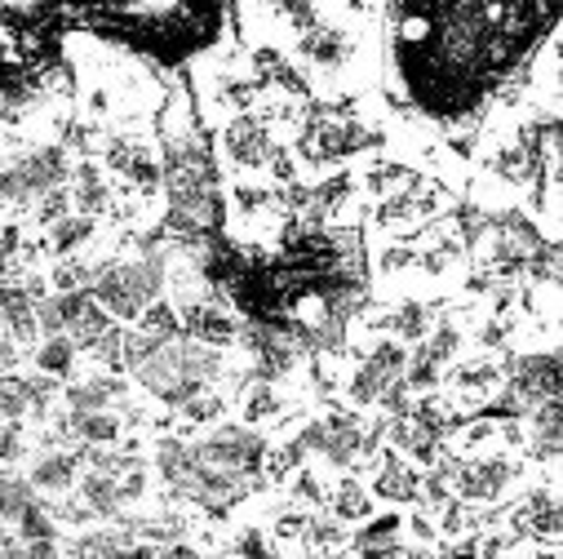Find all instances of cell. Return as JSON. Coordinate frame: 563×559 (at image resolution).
<instances>
[{
    "instance_id": "1",
    "label": "cell",
    "mask_w": 563,
    "mask_h": 559,
    "mask_svg": "<svg viewBox=\"0 0 563 559\" xmlns=\"http://www.w3.org/2000/svg\"><path fill=\"white\" fill-rule=\"evenodd\" d=\"M222 373H227V360H222L218 347H205V342H191V338H174L143 369H133V382L143 386L147 395H156L161 404L183 408L187 399L209 391Z\"/></svg>"
},
{
    "instance_id": "2",
    "label": "cell",
    "mask_w": 563,
    "mask_h": 559,
    "mask_svg": "<svg viewBox=\"0 0 563 559\" xmlns=\"http://www.w3.org/2000/svg\"><path fill=\"white\" fill-rule=\"evenodd\" d=\"M545 399H559V351L554 347L528 351L506 364V391H501V399H493V413L523 417Z\"/></svg>"
},
{
    "instance_id": "3",
    "label": "cell",
    "mask_w": 563,
    "mask_h": 559,
    "mask_svg": "<svg viewBox=\"0 0 563 559\" xmlns=\"http://www.w3.org/2000/svg\"><path fill=\"white\" fill-rule=\"evenodd\" d=\"M71 178V161H67V147L49 143V147H36L27 156H19L14 165L0 169V205H36L41 196H49L54 187H67Z\"/></svg>"
},
{
    "instance_id": "4",
    "label": "cell",
    "mask_w": 563,
    "mask_h": 559,
    "mask_svg": "<svg viewBox=\"0 0 563 559\" xmlns=\"http://www.w3.org/2000/svg\"><path fill=\"white\" fill-rule=\"evenodd\" d=\"M191 453H196L205 467H213V471H227V475H240V480H257L271 449H266V436H262V431L222 423V427H213L205 440H196Z\"/></svg>"
},
{
    "instance_id": "5",
    "label": "cell",
    "mask_w": 563,
    "mask_h": 559,
    "mask_svg": "<svg viewBox=\"0 0 563 559\" xmlns=\"http://www.w3.org/2000/svg\"><path fill=\"white\" fill-rule=\"evenodd\" d=\"M519 462L510 453H484V458H457V471H453V493L457 502L466 506H479V502H497L515 480H519Z\"/></svg>"
},
{
    "instance_id": "6",
    "label": "cell",
    "mask_w": 563,
    "mask_h": 559,
    "mask_svg": "<svg viewBox=\"0 0 563 559\" xmlns=\"http://www.w3.org/2000/svg\"><path fill=\"white\" fill-rule=\"evenodd\" d=\"M457 351H462V329H457L453 320H440L435 333H427V338L417 342V351L408 355V364H404V386L417 391V395L435 391L440 377H444V369L457 360Z\"/></svg>"
},
{
    "instance_id": "7",
    "label": "cell",
    "mask_w": 563,
    "mask_h": 559,
    "mask_svg": "<svg viewBox=\"0 0 563 559\" xmlns=\"http://www.w3.org/2000/svg\"><path fill=\"white\" fill-rule=\"evenodd\" d=\"M404 364H408V347L395 342V338H382V342L360 360V369L351 373V382H346V399H351L355 408L377 404L382 391L395 386V382L404 377Z\"/></svg>"
},
{
    "instance_id": "8",
    "label": "cell",
    "mask_w": 563,
    "mask_h": 559,
    "mask_svg": "<svg viewBox=\"0 0 563 559\" xmlns=\"http://www.w3.org/2000/svg\"><path fill=\"white\" fill-rule=\"evenodd\" d=\"M102 161L111 174H120L137 196L152 200L161 187H165V174H161V161L156 152L143 143V138H129V133H115L107 138V147H102Z\"/></svg>"
},
{
    "instance_id": "9",
    "label": "cell",
    "mask_w": 563,
    "mask_h": 559,
    "mask_svg": "<svg viewBox=\"0 0 563 559\" xmlns=\"http://www.w3.org/2000/svg\"><path fill=\"white\" fill-rule=\"evenodd\" d=\"M271 147H275V143H271V129H266L253 111L227 120V129H222V156H227L231 169H240V174L266 169Z\"/></svg>"
},
{
    "instance_id": "10",
    "label": "cell",
    "mask_w": 563,
    "mask_h": 559,
    "mask_svg": "<svg viewBox=\"0 0 563 559\" xmlns=\"http://www.w3.org/2000/svg\"><path fill=\"white\" fill-rule=\"evenodd\" d=\"M298 54L316 67V72H324V76H333V72H342V67H351V58H355V36L346 32V28H329V23H316V14L302 23V36H298Z\"/></svg>"
},
{
    "instance_id": "11",
    "label": "cell",
    "mask_w": 563,
    "mask_h": 559,
    "mask_svg": "<svg viewBox=\"0 0 563 559\" xmlns=\"http://www.w3.org/2000/svg\"><path fill=\"white\" fill-rule=\"evenodd\" d=\"M178 320H183V338L205 342V347H218V351L240 338V320L227 307H218V303L187 298V303H178Z\"/></svg>"
},
{
    "instance_id": "12",
    "label": "cell",
    "mask_w": 563,
    "mask_h": 559,
    "mask_svg": "<svg viewBox=\"0 0 563 559\" xmlns=\"http://www.w3.org/2000/svg\"><path fill=\"white\" fill-rule=\"evenodd\" d=\"M506 382V364L493 360V355H475L466 364H453L449 373V386H453V399L449 404H466V408H479L484 399H493V391Z\"/></svg>"
},
{
    "instance_id": "13",
    "label": "cell",
    "mask_w": 563,
    "mask_h": 559,
    "mask_svg": "<svg viewBox=\"0 0 563 559\" xmlns=\"http://www.w3.org/2000/svg\"><path fill=\"white\" fill-rule=\"evenodd\" d=\"M510 537L515 541H554L559 537V497H554V484L532 489L523 497V506L510 515Z\"/></svg>"
},
{
    "instance_id": "14",
    "label": "cell",
    "mask_w": 563,
    "mask_h": 559,
    "mask_svg": "<svg viewBox=\"0 0 563 559\" xmlns=\"http://www.w3.org/2000/svg\"><path fill=\"white\" fill-rule=\"evenodd\" d=\"M76 480H80V449H76V453H71V449H41V453L32 458V467H27V484H32L36 493L63 497V493L76 489Z\"/></svg>"
},
{
    "instance_id": "15",
    "label": "cell",
    "mask_w": 563,
    "mask_h": 559,
    "mask_svg": "<svg viewBox=\"0 0 563 559\" xmlns=\"http://www.w3.org/2000/svg\"><path fill=\"white\" fill-rule=\"evenodd\" d=\"M124 395H129V382L115 377V373H98V377L63 386L67 413H111L115 404H124Z\"/></svg>"
},
{
    "instance_id": "16",
    "label": "cell",
    "mask_w": 563,
    "mask_h": 559,
    "mask_svg": "<svg viewBox=\"0 0 563 559\" xmlns=\"http://www.w3.org/2000/svg\"><path fill=\"white\" fill-rule=\"evenodd\" d=\"M111 209H115V196H111V183L102 178V165L98 161H80L71 169V213L98 222Z\"/></svg>"
},
{
    "instance_id": "17",
    "label": "cell",
    "mask_w": 563,
    "mask_h": 559,
    "mask_svg": "<svg viewBox=\"0 0 563 559\" xmlns=\"http://www.w3.org/2000/svg\"><path fill=\"white\" fill-rule=\"evenodd\" d=\"M373 502H390V506H408V502H417V493H421V475L399 458V453H386L382 462H377V475H373Z\"/></svg>"
},
{
    "instance_id": "18",
    "label": "cell",
    "mask_w": 563,
    "mask_h": 559,
    "mask_svg": "<svg viewBox=\"0 0 563 559\" xmlns=\"http://www.w3.org/2000/svg\"><path fill=\"white\" fill-rule=\"evenodd\" d=\"M559 399H545V404H537L532 413H528V436H523V445H528V453L541 462V467H554L559 462Z\"/></svg>"
},
{
    "instance_id": "19",
    "label": "cell",
    "mask_w": 563,
    "mask_h": 559,
    "mask_svg": "<svg viewBox=\"0 0 563 559\" xmlns=\"http://www.w3.org/2000/svg\"><path fill=\"white\" fill-rule=\"evenodd\" d=\"M0 329L14 342H36V303L23 285H0Z\"/></svg>"
},
{
    "instance_id": "20",
    "label": "cell",
    "mask_w": 563,
    "mask_h": 559,
    "mask_svg": "<svg viewBox=\"0 0 563 559\" xmlns=\"http://www.w3.org/2000/svg\"><path fill=\"white\" fill-rule=\"evenodd\" d=\"M191 471H196V453H191V445H183V440H174V436L156 445V475L169 484L174 497H183Z\"/></svg>"
},
{
    "instance_id": "21",
    "label": "cell",
    "mask_w": 563,
    "mask_h": 559,
    "mask_svg": "<svg viewBox=\"0 0 563 559\" xmlns=\"http://www.w3.org/2000/svg\"><path fill=\"white\" fill-rule=\"evenodd\" d=\"M373 329H390V338L395 342H421L431 333V307L427 303H399L390 316H382V320H373Z\"/></svg>"
},
{
    "instance_id": "22",
    "label": "cell",
    "mask_w": 563,
    "mask_h": 559,
    "mask_svg": "<svg viewBox=\"0 0 563 559\" xmlns=\"http://www.w3.org/2000/svg\"><path fill=\"white\" fill-rule=\"evenodd\" d=\"M80 502L93 511V519H124L120 493H115V475H98V471H80Z\"/></svg>"
},
{
    "instance_id": "23",
    "label": "cell",
    "mask_w": 563,
    "mask_h": 559,
    "mask_svg": "<svg viewBox=\"0 0 563 559\" xmlns=\"http://www.w3.org/2000/svg\"><path fill=\"white\" fill-rule=\"evenodd\" d=\"M329 506H333V519L338 524H364V519H373V493L355 480V475H346L333 493H329Z\"/></svg>"
},
{
    "instance_id": "24",
    "label": "cell",
    "mask_w": 563,
    "mask_h": 559,
    "mask_svg": "<svg viewBox=\"0 0 563 559\" xmlns=\"http://www.w3.org/2000/svg\"><path fill=\"white\" fill-rule=\"evenodd\" d=\"M93 231H98V222L93 218H80V213H67L58 227H49V240H45V249L63 262V257H76L89 240H93Z\"/></svg>"
},
{
    "instance_id": "25",
    "label": "cell",
    "mask_w": 563,
    "mask_h": 559,
    "mask_svg": "<svg viewBox=\"0 0 563 559\" xmlns=\"http://www.w3.org/2000/svg\"><path fill=\"white\" fill-rule=\"evenodd\" d=\"M76 355H80V351H76V342H71L67 333H58V338H45V342L36 347V355H32V360H36V373H45V377H58V382H63V377H71V373H76Z\"/></svg>"
},
{
    "instance_id": "26",
    "label": "cell",
    "mask_w": 563,
    "mask_h": 559,
    "mask_svg": "<svg viewBox=\"0 0 563 559\" xmlns=\"http://www.w3.org/2000/svg\"><path fill=\"white\" fill-rule=\"evenodd\" d=\"M32 506H36V489L27 484V475L0 471V519H5V524H19Z\"/></svg>"
},
{
    "instance_id": "27",
    "label": "cell",
    "mask_w": 563,
    "mask_h": 559,
    "mask_svg": "<svg viewBox=\"0 0 563 559\" xmlns=\"http://www.w3.org/2000/svg\"><path fill=\"white\" fill-rule=\"evenodd\" d=\"M107 262H89V257H63L54 271H49V285L58 289V294H80V289H89L93 280H98V271H102Z\"/></svg>"
},
{
    "instance_id": "28",
    "label": "cell",
    "mask_w": 563,
    "mask_h": 559,
    "mask_svg": "<svg viewBox=\"0 0 563 559\" xmlns=\"http://www.w3.org/2000/svg\"><path fill=\"white\" fill-rule=\"evenodd\" d=\"M279 413H285V395H279L271 382H253L244 395V427H262Z\"/></svg>"
},
{
    "instance_id": "29",
    "label": "cell",
    "mask_w": 563,
    "mask_h": 559,
    "mask_svg": "<svg viewBox=\"0 0 563 559\" xmlns=\"http://www.w3.org/2000/svg\"><path fill=\"white\" fill-rule=\"evenodd\" d=\"M32 417V395L23 373H0V423H23Z\"/></svg>"
},
{
    "instance_id": "30",
    "label": "cell",
    "mask_w": 563,
    "mask_h": 559,
    "mask_svg": "<svg viewBox=\"0 0 563 559\" xmlns=\"http://www.w3.org/2000/svg\"><path fill=\"white\" fill-rule=\"evenodd\" d=\"M137 333H147V338H156V342H174V338H183L178 307H169L165 298H161V303H152L143 316H137Z\"/></svg>"
},
{
    "instance_id": "31",
    "label": "cell",
    "mask_w": 563,
    "mask_h": 559,
    "mask_svg": "<svg viewBox=\"0 0 563 559\" xmlns=\"http://www.w3.org/2000/svg\"><path fill=\"white\" fill-rule=\"evenodd\" d=\"M307 519H311V515H307V511H298V506L279 511V515L271 519V533H266V537H271V546H275V550L298 546V541L307 537Z\"/></svg>"
},
{
    "instance_id": "32",
    "label": "cell",
    "mask_w": 563,
    "mask_h": 559,
    "mask_svg": "<svg viewBox=\"0 0 563 559\" xmlns=\"http://www.w3.org/2000/svg\"><path fill=\"white\" fill-rule=\"evenodd\" d=\"M311 550H338V546H346L351 541V533H346V524H338V519H324V515H311L307 519V537H302Z\"/></svg>"
},
{
    "instance_id": "33",
    "label": "cell",
    "mask_w": 563,
    "mask_h": 559,
    "mask_svg": "<svg viewBox=\"0 0 563 559\" xmlns=\"http://www.w3.org/2000/svg\"><path fill=\"white\" fill-rule=\"evenodd\" d=\"M178 413H183V423H191V427H209V423H218V417L227 413V395H218V391H200V395L187 399Z\"/></svg>"
},
{
    "instance_id": "34",
    "label": "cell",
    "mask_w": 563,
    "mask_h": 559,
    "mask_svg": "<svg viewBox=\"0 0 563 559\" xmlns=\"http://www.w3.org/2000/svg\"><path fill=\"white\" fill-rule=\"evenodd\" d=\"M14 537H23V541H58V519L45 511V497H36V506L19 519Z\"/></svg>"
},
{
    "instance_id": "35",
    "label": "cell",
    "mask_w": 563,
    "mask_h": 559,
    "mask_svg": "<svg viewBox=\"0 0 563 559\" xmlns=\"http://www.w3.org/2000/svg\"><path fill=\"white\" fill-rule=\"evenodd\" d=\"M0 559H63L58 541H23L14 533L0 537Z\"/></svg>"
},
{
    "instance_id": "36",
    "label": "cell",
    "mask_w": 563,
    "mask_h": 559,
    "mask_svg": "<svg viewBox=\"0 0 563 559\" xmlns=\"http://www.w3.org/2000/svg\"><path fill=\"white\" fill-rule=\"evenodd\" d=\"M231 555L235 559H285V555L271 546V537L262 528H240L235 541H231Z\"/></svg>"
},
{
    "instance_id": "37",
    "label": "cell",
    "mask_w": 563,
    "mask_h": 559,
    "mask_svg": "<svg viewBox=\"0 0 563 559\" xmlns=\"http://www.w3.org/2000/svg\"><path fill=\"white\" fill-rule=\"evenodd\" d=\"M67 213H71V191H67V187H54L49 196L36 200V213H32V218H36V227L49 231V227H58Z\"/></svg>"
},
{
    "instance_id": "38",
    "label": "cell",
    "mask_w": 563,
    "mask_h": 559,
    "mask_svg": "<svg viewBox=\"0 0 563 559\" xmlns=\"http://www.w3.org/2000/svg\"><path fill=\"white\" fill-rule=\"evenodd\" d=\"M23 458H27V427L23 423H0V462H5V471Z\"/></svg>"
},
{
    "instance_id": "39",
    "label": "cell",
    "mask_w": 563,
    "mask_h": 559,
    "mask_svg": "<svg viewBox=\"0 0 563 559\" xmlns=\"http://www.w3.org/2000/svg\"><path fill=\"white\" fill-rule=\"evenodd\" d=\"M271 205H275V191H271V187H257V183H249V178L235 183V213H249V218H253V213H266Z\"/></svg>"
},
{
    "instance_id": "40",
    "label": "cell",
    "mask_w": 563,
    "mask_h": 559,
    "mask_svg": "<svg viewBox=\"0 0 563 559\" xmlns=\"http://www.w3.org/2000/svg\"><path fill=\"white\" fill-rule=\"evenodd\" d=\"M289 497H298L302 506H324V502H329V489L320 484V475H316L311 467H302V471H294V484H289Z\"/></svg>"
},
{
    "instance_id": "41",
    "label": "cell",
    "mask_w": 563,
    "mask_h": 559,
    "mask_svg": "<svg viewBox=\"0 0 563 559\" xmlns=\"http://www.w3.org/2000/svg\"><path fill=\"white\" fill-rule=\"evenodd\" d=\"M147 462L143 467H133V471H124L120 480H115V493H120V506H137V502H143L147 497Z\"/></svg>"
},
{
    "instance_id": "42",
    "label": "cell",
    "mask_w": 563,
    "mask_h": 559,
    "mask_svg": "<svg viewBox=\"0 0 563 559\" xmlns=\"http://www.w3.org/2000/svg\"><path fill=\"white\" fill-rule=\"evenodd\" d=\"M408 266H417V249H412V244H390V249H382V257H377V271H382V275H395V271H408Z\"/></svg>"
},
{
    "instance_id": "43",
    "label": "cell",
    "mask_w": 563,
    "mask_h": 559,
    "mask_svg": "<svg viewBox=\"0 0 563 559\" xmlns=\"http://www.w3.org/2000/svg\"><path fill=\"white\" fill-rule=\"evenodd\" d=\"M493 440H497V423H488V417H484V423H471V427H466L462 449L475 453V449H484V445H493Z\"/></svg>"
},
{
    "instance_id": "44",
    "label": "cell",
    "mask_w": 563,
    "mask_h": 559,
    "mask_svg": "<svg viewBox=\"0 0 563 559\" xmlns=\"http://www.w3.org/2000/svg\"><path fill=\"white\" fill-rule=\"evenodd\" d=\"M102 559H161V550H156V546H147V541H129V546L102 550Z\"/></svg>"
},
{
    "instance_id": "45",
    "label": "cell",
    "mask_w": 563,
    "mask_h": 559,
    "mask_svg": "<svg viewBox=\"0 0 563 559\" xmlns=\"http://www.w3.org/2000/svg\"><path fill=\"white\" fill-rule=\"evenodd\" d=\"M404 528H408V533H412L417 541H435V537H440V533H435V519H431L427 511H417V515H408V519H404Z\"/></svg>"
},
{
    "instance_id": "46",
    "label": "cell",
    "mask_w": 563,
    "mask_h": 559,
    "mask_svg": "<svg viewBox=\"0 0 563 559\" xmlns=\"http://www.w3.org/2000/svg\"><path fill=\"white\" fill-rule=\"evenodd\" d=\"M63 559H102V550L93 546V533H85V537H76V541L63 550Z\"/></svg>"
},
{
    "instance_id": "47",
    "label": "cell",
    "mask_w": 563,
    "mask_h": 559,
    "mask_svg": "<svg viewBox=\"0 0 563 559\" xmlns=\"http://www.w3.org/2000/svg\"><path fill=\"white\" fill-rule=\"evenodd\" d=\"M161 559H196V546H187V541H169V550H165Z\"/></svg>"
},
{
    "instance_id": "48",
    "label": "cell",
    "mask_w": 563,
    "mask_h": 559,
    "mask_svg": "<svg viewBox=\"0 0 563 559\" xmlns=\"http://www.w3.org/2000/svg\"><path fill=\"white\" fill-rule=\"evenodd\" d=\"M444 559H475V541H462V546H453Z\"/></svg>"
},
{
    "instance_id": "49",
    "label": "cell",
    "mask_w": 563,
    "mask_h": 559,
    "mask_svg": "<svg viewBox=\"0 0 563 559\" xmlns=\"http://www.w3.org/2000/svg\"><path fill=\"white\" fill-rule=\"evenodd\" d=\"M209 559H227V555H209Z\"/></svg>"
},
{
    "instance_id": "50",
    "label": "cell",
    "mask_w": 563,
    "mask_h": 559,
    "mask_svg": "<svg viewBox=\"0 0 563 559\" xmlns=\"http://www.w3.org/2000/svg\"><path fill=\"white\" fill-rule=\"evenodd\" d=\"M0 537H5V533H0Z\"/></svg>"
}]
</instances>
